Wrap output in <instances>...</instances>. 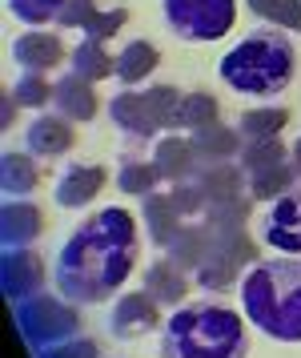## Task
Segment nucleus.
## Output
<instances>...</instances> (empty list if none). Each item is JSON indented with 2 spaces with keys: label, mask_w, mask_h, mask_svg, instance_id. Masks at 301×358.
<instances>
[{
  "label": "nucleus",
  "mask_w": 301,
  "mask_h": 358,
  "mask_svg": "<svg viewBox=\"0 0 301 358\" xmlns=\"http://www.w3.org/2000/svg\"><path fill=\"white\" fill-rule=\"evenodd\" d=\"M157 65H161V52L149 41H129L121 57H117V77H121V85H141Z\"/></svg>",
  "instance_id": "nucleus-17"
},
{
  "label": "nucleus",
  "mask_w": 301,
  "mask_h": 358,
  "mask_svg": "<svg viewBox=\"0 0 301 358\" xmlns=\"http://www.w3.org/2000/svg\"><path fill=\"white\" fill-rule=\"evenodd\" d=\"M289 162H293V169L301 173V137H298V145H293V153H289Z\"/></svg>",
  "instance_id": "nucleus-32"
},
{
  "label": "nucleus",
  "mask_w": 301,
  "mask_h": 358,
  "mask_svg": "<svg viewBox=\"0 0 301 358\" xmlns=\"http://www.w3.org/2000/svg\"><path fill=\"white\" fill-rule=\"evenodd\" d=\"M73 73H80L85 81H105V77H117V57L105 52V41H80L73 49Z\"/></svg>",
  "instance_id": "nucleus-18"
},
{
  "label": "nucleus",
  "mask_w": 301,
  "mask_h": 358,
  "mask_svg": "<svg viewBox=\"0 0 301 358\" xmlns=\"http://www.w3.org/2000/svg\"><path fill=\"white\" fill-rule=\"evenodd\" d=\"M13 17H20L24 24H48V20L61 17L64 0H8Z\"/></svg>",
  "instance_id": "nucleus-27"
},
{
  "label": "nucleus",
  "mask_w": 301,
  "mask_h": 358,
  "mask_svg": "<svg viewBox=\"0 0 301 358\" xmlns=\"http://www.w3.org/2000/svg\"><path fill=\"white\" fill-rule=\"evenodd\" d=\"M36 162L24 153H4V194H32L36 189Z\"/></svg>",
  "instance_id": "nucleus-24"
},
{
  "label": "nucleus",
  "mask_w": 301,
  "mask_h": 358,
  "mask_svg": "<svg viewBox=\"0 0 301 358\" xmlns=\"http://www.w3.org/2000/svg\"><path fill=\"white\" fill-rule=\"evenodd\" d=\"M153 162H157L161 178L177 185V181H193V178H197V165H201V157H197L193 141H185V137H161Z\"/></svg>",
  "instance_id": "nucleus-11"
},
{
  "label": "nucleus",
  "mask_w": 301,
  "mask_h": 358,
  "mask_svg": "<svg viewBox=\"0 0 301 358\" xmlns=\"http://www.w3.org/2000/svg\"><path fill=\"white\" fill-rule=\"evenodd\" d=\"M261 238H265V245L277 250V254L301 258V185H293L289 194H281L270 206Z\"/></svg>",
  "instance_id": "nucleus-6"
},
{
  "label": "nucleus",
  "mask_w": 301,
  "mask_h": 358,
  "mask_svg": "<svg viewBox=\"0 0 301 358\" xmlns=\"http://www.w3.org/2000/svg\"><path fill=\"white\" fill-rule=\"evenodd\" d=\"M161 4H165V24L181 41H221L237 20L233 0H161Z\"/></svg>",
  "instance_id": "nucleus-5"
},
{
  "label": "nucleus",
  "mask_w": 301,
  "mask_h": 358,
  "mask_svg": "<svg viewBox=\"0 0 301 358\" xmlns=\"http://www.w3.org/2000/svg\"><path fill=\"white\" fill-rule=\"evenodd\" d=\"M181 121L189 125L193 133L197 129H209V125H217V97H209V93H185V105H181Z\"/></svg>",
  "instance_id": "nucleus-25"
},
{
  "label": "nucleus",
  "mask_w": 301,
  "mask_h": 358,
  "mask_svg": "<svg viewBox=\"0 0 301 358\" xmlns=\"http://www.w3.org/2000/svg\"><path fill=\"white\" fill-rule=\"evenodd\" d=\"M52 101H57V113L68 117V121H93V117H96L93 81H85L80 73L61 77V81H57V89H52Z\"/></svg>",
  "instance_id": "nucleus-12"
},
{
  "label": "nucleus",
  "mask_w": 301,
  "mask_h": 358,
  "mask_svg": "<svg viewBox=\"0 0 301 358\" xmlns=\"http://www.w3.org/2000/svg\"><path fill=\"white\" fill-rule=\"evenodd\" d=\"M129 24V8H109V13H96L89 24H85V36L89 41H109L112 33H121Z\"/></svg>",
  "instance_id": "nucleus-28"
},
{
  "label": "nucleus",
  "mask_w": 301,
  "mask_h": 358,
  "mask_svg": "<svg viewBox=\"0 0 301 358\" xmlns=\"http://www.w3.org/2000/svg\"><path fill=\"white\" fill-rule=\"evenodd\" d=\"M273 24L277 29H289V33H301V0H277L273 8Z\"/></svg>",
  "instance_id": "nucleus-30"
},
{
  "label": "nucleus",
  "mask_w": 301,
  "mask_h": 358,
  "mask_svg": "<svg viewBox=\"0 0 301 358\" xmlns=\"http://www.w3.org/2000/svg\"><path fill=\"white\" fill-rule=\"evenodd\" d=\"M13 57L29 73H45V69H57L64 61V45H61V36H52V33H24V36H16Z\"/></svg>",
  "instance_id": "nucleus-13"
},
{
  "label": "nucleus",
  "mask_w": 301,
  "mask_h": 358,
  "mask_svg": "<svg viewBox=\"0 0 301 358\" xmlns=\"http://www.w3.org/2000/svg\"><path fill=\"white\" fill-rule=\"evenodd\" d=\"M241 310L261 334L301 342V262L289 254L257 262L241 278Z\"/></svg>",
  "instance_id": "nucleus-2"
},
{
  "label": "nucleus",
  "mask_w": 301,
  "mask_h": 358,
  "mask_svg": "<svg viewBox=\"0 0 301 358\" xmlns=\"http://www.w3.org/2000/svg\"><path fill=\"white\" fill-rule=\"evenodd\" d=\"M181 217H185V213L177 210L173 194H165V197L149 194L145 197V222H149V238H153L157 245L169 250V245L181 238Z\"/></svg>",
  "instance_id": "nucleus-14"
},
{
  "label": "nucleus",
  "mask_w": 301,
  "mask_h": 358,
  "mask_svg": "<svg viewBox=\"0 0 301 358\" xmlns=\"http://www.w3.org/2000/svg\"><path fill=\"white\" fill-rule=\"evenodd\" d=\"M289 153L281 145V137H273V141H245L241 145V173L249 178V173H261V169H270V165H281Z\"/></svg>",
  "instance_id": "nucleus-22"
},
{
  "label": "nucleus",
  "mask_w": 301,
  "mask_h": 358,
  "mask_svg": "<svg viewBox=\"0 0 301 358\" xmlns=\"http://www.w3.org/2000/svg\"><path fill=\"white\" fill-rule=\"evenodd\" d=\"M145 290L153 294L157 302H165V306H181L185 294H189V282H185V270L173 258H165L145 270Z\"/></svg>",
  "instance_id": "nucleus-15"
},
{
  "label": "nucleus",
  "mask_w": 301,
  "mask_h": 358,
  "mask_svg": "<svg viewBox=\"0 0 301 358\" xmlns=\"http://www.w3.org/2000/svg\"><path fill=\"white\" fill-rule=\"evenodd\" d=\"M245 4H249V13H257V17H265V20H270L273 8H277V0H245Z\"/></svg>",
  "instance_id": "nucleus-31"
},
{
  "label": "nucleus",
  "mask_w": 301,
  "mask_h": 358,
  "mask_svg": "<svg viewBox=\"0 0 301 358\" xmlns=\"http://www.w3.org/2000/svg\"><path fill=\"white\" fill-rule=\"evenodd\" d=\"M241 133L237 129H225L221 121L217 125H209V129H197L193 133V149H197V157L209 165L225 162V157H233V153H241Z\"/></svg>",
  "instance_id": "nucleus-16"
},
{
  "label": "nucleus",
  "mask_w": 301,
  "mask_h": 358,
  "mask_svg": "<svg viewBox=\"0 0 301 358\" xmlns=\"http://www.w3.org/2000/svg\"><path fill=\"white\" fill-rule=\"evenodd\" d=\"M161 358H249V330L237 310L193 302L165 322Z\"/></svg>",
  "instance_id": "nucleus-3"
},
{
  "label": "nucleus",
  "mask_w": 301,
  "mask_h": 358,
  "mask_svg": "<svg viewBox=\"0 0 301 358\" xmlns=\"http://www.w3.org/2000/svg\"><path fill=\"white\" fill-rule=\"evenodd\" d=\"M298 178H301V173L289 162L270 165V169H261V173H249V194H254V197H273V201H277L281 194L293 189V181H298Z\"/></svg>",
  "instance_id": "nucleus-21"
},
{
  "label": "nucleus",
  "mask_w": 301,
  "mask_h": 358,
  "mask_svg": "<svg viewBox=\"0 0 301 358\" xmlns=\"http://www.w3.org/2000/svg\"><path fill=\"white\" fill-rule=\"evenodd\" d=\"M145 101H149V109H153V117H157L161 129H185V121H181L185 93H177L173 85H157V89L145 93Z\"/></svg>",
  "instance_id": "nucleus-20"
},
{
  "label": "nucleus",
  "mask_w": 301,
  "mask_h": 358,
  "mask_svg": "<svg viewBox=\"0 0 301 358\" xmlns=\"http://www.w3.org/2000/svg\"><path fill=\"white\" fill-rule=\"evenodd\" d=\"M289 125V109H245L237 121L241 141H273Z\"/></svg>",
  "instance_id": "nucleus-19"
},
{
  "label": "nucleus",
  "mask_w": 301,
  "mask_h": 358,
  "mask_svg": "<svg viewBox=\"0 0 301 358\" xmlns=\"http://www.w3.org/2000/svg\"><path fill=\"white\" fill-rule=\"evenodd\" d=\"M137 254V217L121 206L96 210L89 222L73 229V238L57 254V290L77 306L109 302L133 274Z\"/></svg>",
  "instance_id": "nucleus-1"
},
{
  "label": "nucleus",
  "mask_w": 301,
  "mask_h": 358,
  "mask_svg": "<svg viewBox=\"0 0 301 358\" xmlns=\"http://www.w3.org/2000/svg\"><path fill=\"white\" fill-rule=\"evenodd\" d=\"M13 97H16V105H24V109H41V105L52 101V85L45 81V73H29V69H24V77L16 81Z\"/></svg>",
  "instance_id": "nucleus-26"
},
{
  "label": "nucleus",
  "mask_w": 301,
  "mask_h": 358,
  "mask_svg": "<svg viewBox=\"0 0 301 358\" xmlns=\"http://www.w3.org/2000/svg\"><path fill=\"white\" fill-rule=\"evenodd\" d=\"M93 17H96V0H64L57 24H61V29H85Z\"/></svg>",
  "instance_id": "nucleus-29"
},
{
  "label": "nucleus",
  "mask_w": 301,
  "mask_h": 358,
  "mask_svg": "<svg viewBox=\"0 0 301 358\" xmlns=\"http://www.w3.org/2000/svg\"><path fill=\"white\" fill-rule=\"evenodd\" d=\"M24 133H29L32 157H61V153H68V149H73V141H77L73 121H68V117H61V113L36 117Z\"/></svg>",
  "instance_id": "nucleus-9"
},
{
  "label": "nucleus",
  "mask_w": 301,
  "mask_h": 358,
  "mask_svg": "<svg viewBox=\"0 0 301 358\" xmlns=\"http://www.w3.org/2000/svg\"><path fill=\"white\" fill-rule=\"evenodd\" d=\"M101 185H105V169L101 165H68L61 173V181H57V201L64 210H80V206H89L101 194Z\"/></svg>",
  "instance_id": "nucleus-10"
},
{
  "label": "nucleus",
  "mask_w": 301,
  "mask_h": 358,
  "mask_svg": "<svg viewBox=\"0 0 301 358\" xmlns=\"http://www.w3.org/2000/svg\"><path fill=\"white\" fill-rule=\"evenodd\" d=\"M157 181H161L157 162H125L121 173H117L121 194H133V197H149L153 189H157Z\"/></svg>",
  "instance_id": "nucleus-23"
},
{
  "label": "nucleus",
  "mask_w": 301,
  "mask_h": 358,
  "mask_svg": "<svg viewBox=\"0 0 301 358\" xmlns=\"http://www.w3.org/2000/svg\"><path fill=\"white\" fill-rule=\"evenodd\" d=\"M109 117L117 121V129L129 133V137H137V141H149L161 129L153 109H149V101H145V93H133V89H125V93H117L109 101Z\"/></svg>",
  "instance_id": "nucleus-8"
},
{
  "label": "nucleus",
  "mask_w": 301,
  "mask_h": 358,
  "mask_svg": "<svg viewBox=\"0 0 301 358\" xmlns=\"http://www.w3.org/2000/svg\"><path fill=\"white\" fill-rule=\"evenodd\" d=\"M221 81L233 93H249V97H277L286 93L293 81V69H298V52L293 41L281 36V29H257L249 33L241 45L221 57Z\"/></svg>",
  "instance_id": "nucleus-4"
},
{
  "label": "nucleus",
  "mask_w": 301,
  "mask_h": 358,
  "mask_svg": "<svg viewBox=\"0 0 301 358\" xmlns=\"http://www.w3.org/2000/svg\"><path fill=\"white\" fill-rule=\"evenodd\" d=\"M161 302L153 298L149 290H137V294H125L117 306H112V334L117 338H141V334H149L153 326L161 322Z\"/></svg>",
  "instance_id": "nucleus-7"
}]
</instances>
